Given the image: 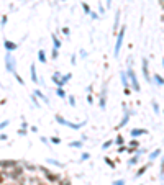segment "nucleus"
Here are the masks:
<instances>
[{
    "label": "nucleus",
    "mask_w": 164,
    "mask_h": 185,
    "mask_svg": "<svg viewBox=\"0 0 164 185\" xmlns=\"http://www.w3.org/2000/svg\"><path fill=\"white\" fill-rule=\"evenodd\" d=\"M89 157H90V154H89V152H84V154H82V160H87Z\"/></svg>",
    "instance_id": "28"
},
{
    "label": "nucleus",
    "mask_w": 164,
    "mask_h": 185,
    "mask_svg": "<svg viewBox=\"0 0 164 185\" xmlns=\"http://www.w3.org/2000/svg\"><path fill=\"white\" fill-rule=\"evenodd\" d=\"M112 185H125V180H115Z\"/></svg>",
    "instance_id": "27"
},
{
    "label": "nucleus",
    "mask_w": 164,
    "mask_h": 185,
    "mask_svg": "<svg viewBox=\"0 0 164 185\" xmlns=\"http://www.w3.org/2000/svg\"><path fill=\"white\" fill-rule=\"evenodd\" d=\"M8 125V121H3V123H2V125H0V130H2V128H3V126H7Z\"/></svg>",
    "instance_id": "33"
},
{
    "label": "nucleus",
    "mask_w": 164,
    "mask_h": 185,
    "mask_svg": "<svg viewBox=\"0 0 164 185\" xmlns=\"http://www.w3.org/2000/svg\"><path fill=\"white\" fill-rule=\"evenodd\" d=\"M148 167H149V162H148V164H144V165H141V167H139V169H138V172L135 174V177H136V179H138V177H141V175H143L144 172L148 170Z\"/></svg>",
    "instance_id": "8"
},
{
    "label": "nucleus",
    "mask_w": 164,
    "mask_h": 185,
    "mask_svg": "<svg viewBox=\"0 0 164 185\" xmlns=\"http://www.w3.org/2000/svg\"><path fill=\"white\" fill-rule=\"evenodd\" d=\"M53 41H54V48H56V49H57V48L61 46V41L57 40V36H56V35H53Z\"/></svg>",
    "instance_id": "16"
},
{
    "label": "nucleus",
    "mask_w": 164,
    "mask_h": 185,
    "mask_svg": "<svg viewBox=\"0 0 164 185\" xmlns=\"http://www.w3.org/2000/svg\"><path fill=\"white\" fill-rule=\"evenodd\" d=\"M69 103L74 106V105H76V98H74V97H69Z\"/></svg>",
    "instance_id": "29"
},
{
    "label": "nucleus",
    "mask_w": 164,
    "mask_h": 185,
    "mask_svg": "<svg viewBox=\"0 0 164 185\" xmlns=\"http://www.w3.org/2000/svg\"><path fill=\"white\" fill-rule=\"evenodd\" d=\"M112 144H113V141H107V143H105V144L102 146V149H108V147H110Z\"/></svg>",
    "instance_id": "24"
},
{
    "label": "nucleus",
    "mask_w": 164,
    "mask_h": 185,
    "mask_svg": "<svg viewBox=\"0 0 164 185\" xmlns=\"http://www.w3.org/2000/svg\"><path fill=\"white\" fill-rule=\"evenodd\" d=\"M130 115H131V111H126V113H125V116H123L122 123H120V125L117 126L118 130H120V128H123V126H125V125H126V123H128V120H130Z\"/></svg>",
    "instance_id": "9"
},
{
    "label": "nucleus",
    "mask_w": 164,
    "mask_h": 185,
    "mask_svg": "<svg viewBox=\"0 0 164 185\" xmlns=\"http://www.w3.org/2000/svg\"><path fill=\"white\" fill-rule=\"evenodd\" d=\"M105 162H107V164L110 165V167H112V169H113V167H115V162H113V160L110 159V157H105Z\"/></svg>",
    "instance_id": "21"
},
{
    "label": "nucleus",
    "mask_w": 164,
    "mask_h": 185,
    "mask_svg": "<svg viewBox=\"0 0 164 185\" xmlns=\"http://www.w3.org/2000/svg\"><path fill=\"white\" fill-rule=\"evenodd\" d=\"M123 151H126V147H125V146H120V147H118V152H123Z\"/></svg>",
    "instance_id": "32"
},
{
    "label": "nucleus",
    "mask_w": 164,
    "mask_h": 185,
    "mask_svg": "<svg viewBox=\"0 0 164 185\" xmlns=\"http://www.w3.org/2000/svg\"><path fill=\"white\" fill-rule=\"evenodd\" d=\"M69 146H71V147H81L82 141H72V143H69Z\"/></svg>",
    "instance_id": "15"
},
{
    "label": "nucleus",
    "mask_w": 164,
    "mask_h": 185,
    "mask_svg": "<svg viewBox=\"0 0 164 185\" xmlns=\"http://www.w3.org/2000/svg\"><path fill=\"white\" fill-rule=\"evenodd\" d=\"M51 143H53V144H59V143H61V139H59V138H56V136H54V138H53V139H51Z\"/></svg>",
    "instance_id": "26"
},
{
    "label": "nucleus",
    "mask_w": 164,
    "mask_h": 185,
    "mask_svg": "<svg viewBox=\"0 0 164 185\" xmlns=\"http://www.w3.org/2000/svg\"><path fill=\"white\" fill-rule=\"evenodd\" d=\"M82 7H84V10H85V13H89V12H90V8H89V5H85V3H84V5H82Z\"/></svg>",
    "instance_id": "31"
},
{
    "label": "nucleus",
    "mask_w": 164,
    "mask_h": 185,
    "mask_svg": "<svg viewBox=\"0 0 164 185\" xmlns=\"http://www.w3.org/2000/svg\"><path fill=\"white\" fill-rule=\"evenodd\" d=\"M159 177L164 179V157L161 159V172H159Z\"/></svg>",
    "instance_id": "19"
},
{
    "label": "nucleus",
    "mask_w": 164,
    "mask_h": 185,
    "mask_svg": "<svg viewBox=\"0 0 164 185\" xmlns=\"http://www.w3.org/2000/svg\"><path fill=\"white\" fill-rule=\"evenodd\" d=\"M5 62H7V69L13 72V70H15V61H13L12 54H7V57H5Z\"/></svg>",
    "instance_id": "4"
},
{
    "label": "nucleus",
    "mask_w": 164,
    "mask_h": 185,
    "mask_svg": "<svg viewBox=\"0 0 164 185\" xmlns=\"http://www.w3.org/2000/svg\"><path fill=\"white\" fill-rule=\"evenodd\" d=\"M5 48L7 49H10V51H13V49H16V44H13V43H10V41H5Z\"/></svg>",
    "instance_id": "12"
},
{
    "label": "nucleus",
    "mask_w": 164,
    "mask_h": 185,
    "mask_svg": "<svg viewBox=\"0 0 164 185\" xmlns=\"http://www.w3.org/2000/svg\"><path fill=\"white\" fill-rule=\"evenodd\" d=\"M38 54H40V61L44 64V62H46V54H44V51H40Z\"/></svg>",
    "instance_id": "18"
},
{
    "label": "nucleus",
    "mask_w": 164,
    "mask_h": 185,
    "mask_svg": "<svg viewBox=\"0 0 164 185\" xmlns=\"http://www.w3.org/2000/svg\"><path fill=\"white\" fill-rule=\"evenodd\" d=\"M153 108H154L156 113H159V105H158V102H156V100H153Z\"/></svg>",
    "instance_id": "23"
},
{
    "label": "nucleus",
    "mask_w": 164,
    "mask_h": 185,
    "mask_svg": "<svg viewBox=\"0 0 164 185\" xmlns=\"http://www.w3.org/2000/svg\"><path fill=\"white\" fill-rule=\"evenodd\" d=\"M154 79H156V82H158L159 85H164V79H163V77H161L159 74H156V75H154Z\"/></svg>",
    "instance_id": "17"
},
{
    "label": "nucleus",
    "mask_w": 164,
    "mask_h": 185,
    "mask_svg": "<svg viewBox=\"0 0 164 185\" xmlns=\"http://www.w3.org/2000/svg\"><path fill=\"white\" fill-rule=\"evenodd\" d=\"M138 146H139V143L136 139H133L130 143V147H126V151H128V152H135V151L138 149Z\"/></svg>",
    "instance_id": "7"
},
{
    "label": "nucleus",
    "mask_w": 164,
    "mask_h": 185,
    "mask_svg": "<svg viewBox=\"0 0 164 185\" xmlns=\"http://www.w3.org/2000/svg\"><path fill=\"white\" fill-rule=\"evenodd\" d=\"M31 79H33V82H38V77H36V69H35V66H31Z\"/></svg>",
    "instance_id": "13"
},
{
    "label": "nucleus",
    "mask_w": 164,
    "mask_h": 185,
    "mask_svg": "<svg viewBox=\"0 0 164 185\" xmlns=\"http://www.w3.org/2000/svg\"><path fill=\"white\" fill-rule=\"evenodd\" d=\"M159 154H161V151H159V149L153 151V152L149 154V159H151V160H153V159H156V157H159Z\"/></svg>",
    "instance_id": "11"
},
{
    "label": "nucleus",
    "mask_w": 164,
    "mask_h": 185,
    "mask_svg": "<svg viewBox=\"0 0 164 185\" xmlns=\"http://www.w3.org/2000/svg\"><path fill=\"white\" fill-rule=\"evenodd\" d=\"M125 31H126V26H122V30L118 31L117 35V44H115V57L120 54V49H122V44H123V38H125Z\"/></svg>",
    "instance_id": "1"
},
{
    "label": "nucleus",
    "mask_w": 164,
    "mask_h": 185,
    "mask_svg": "<svg viewBox=\"0 0 164 185\" xmlns=\"http://www.w3.org/2000/svg\"><path fill=\"white\" fill-rule=\"evenodd\" d=\"M57 95L61 97V98H64V97H66V92H64V90L61 89V87H59V89H57V92H56Z\"/></svg>",
    "instance_id": "20"
},
{
    "label": "nucleus",
    "mask_w": 164,
    "mask_h": 185,
    "mask_svg": "<svg viewBox=\"0 0 164 185\" xmlns=\"http://www.w3.org/2000/svg\"><path fill=\"white\" fill-rule=\"evenodd\" d=\"M115 143L122 146V144H123V136H122V134H118V136H117V139H115Z\"/></svg>",
    "instance_id": "22"
},
{
    "label": "nucleus",
    "mask_w": 164,
    "mask_h": 185,
    "mask_svg": "<svg viewBox=\"0 0 164 185\" xmlns=\"http://www.w3.org/2000/svg\"><path fill=\"white\" fill-rule=\"evenodd\" d=\"M56 121L57 123H61V125H64V126H69V128H72V130H81L82 126L85 125V121H82V123H69V121H66L62 116H59V115L56 116Z\"/></svg>",
    "instance_id": "2"
},
{
    "label": "nucleus",
    "mask_w": 164,
    "mask_h": 185,
    "mask_svg": "<svg viewBox=\"0 0 164 185\" xmlns=\"http://www.w3.org/2000/svg\"><path fill=\"white\" fill-rule=\"evenodd\" d=\"M53 57H54V59H56V57H57V49H56V48L53 49Z\"/></svg>",
    "instance_id": "30"
},
{
    "label": "nucleus",
    "mask_w": 164,
    "mask_h": 185,
    "mask_svg": "<svg viewBox=\"0 0 164 185\" xmlns=\"http://www.w3.org/2000/svg\"><path fill=\"white\" fill-rule=\"evenodd\" d=\"M131 138H136V136H141V134H148V130H143V128H135L131 130Z\"/></svg>",
    "instance_id": "6"
},
{
    "label": "nucleus",
    "mask_w": 164,
    "mask_h": 185,
    "mask_svg": "<svg viewBox=\"0 0 164 185\" xmlns=\"http://www.w3.org/2000/svg\"><path fill=\"white\" fill-rule=\"evenodd\" d=\"M122 84H123V87L125 89H128V85H130V82H128V75H126V72H122Z\"/></svg>",
    "instance_id": "10"
},
{
    "label": "nucleus",
    "mask_w": 164,
    "mask_h": 185,
    "mask_svg": "<svg viewBox=\"0 0 164 185\" xmlns=\"http://www.w3.org/2000/svg\"><path fill=\"white\" fill-rule=\"evenodd\" d=\"M126 75L130 77V82H131V85H133V89L136 90V92H139V84H138V80H136V75H135V72H133V69L131 67H128V70H126Z\"/></svg>",
    "instance_id": "3"
},
{
    "label": "nucleus",
    "mask_w": 164,
    "mask_h": 185,
    "mask_svg": "<svg viewBox=\"0 0 164 185\" xmlns=\"http://www.w3.org/2000/svg\"><path fill=\"white\" fill-rule=\"evenodd\" d=\"M143 74H144V79L148 80L149 84L153 82L151 77H149V69H148V59H143Z\"/></svg>",
    "instance_id": "5"
},
{
    "label": "nucleus",
    "mask_w": 164,
    "mask_h": 185,
    "mask_svg": "<svg viewBox=\"0 0 164 185\" xmlns=\"http://www.w3.org/2000/svg\"><path fill=\"white\" fill-rule=\"evenodd\" d=\"M59 185H71V180H67V179L59 180Z\"/></svg>",
    "instance_id": "25"
},
{
    "label": "nucleus",
    "mask_w": 164,
    "mask_h": 185,
    "mask_svg": "<svg viewBox=\"0 0 164 185\" xmlns=\"http://www.w3.org/2000/svg\"><path fill=\"white\" fill-rule=\"evenodd\" d=\"M118 20H120V12H117V15H115V23H113V30H117V28H118Z\"/></svg>",
    "instance_id": "14"
}]
</instances>
